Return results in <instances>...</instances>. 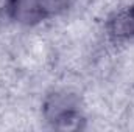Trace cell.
Wrapping results in <instances>:
<instances>
[{
	"label": "cell",
	"mask_w": 134,
	"mask_h": 132,
	"mask_svg": "<svg viewBox=\"0 0 134 132\" xmlns=\"http://www.w3.org/2000/svg\"><path fill=\"white\" fill-rule=\"evenodd\" d=\"M6 17L22 25H36L42 22V17L37 11L36 0H13Z\"/></svg>",
	"instance_id": "3"
},
{
	"label": "cell",
	"mask_w": 134,
	"mask_h": 132,
	"mask_svg": "<svg viewBox=\"0 0 134 132\" xmlns=\"http://www.w3.org/2000/svg\"><path fill=\"white\" fill-rule=\"evenodd\" d=\"M81 99L80 95L67 90V89H53L47 92V95L42 99L41 113L44 121L52 126L58 118L73 110H81Z\"/></svg>",
	"instance_id": "1"
},
{
	"label": "cell",
	"mask_w": 134,
	"mask_h": 132,
	"mask_svg": "<svg viewBox=\"0 0 134 132\" xmlns=\"http://www.w3.org/2000/svg\"><path fill=\"white\" fill-rule=\"evenodd\" d=\"M11 2L13 0H0V16H8Z\"/></svg>",
	"instance_id": "6"
},
{
	"label": "cell",
	"mask_w": 134,
	"mask_h": 132,
	"mask_svg": "<svg viewBox=\"0 0 134 132\" xmlns=\"http://www.w3.org/2000/svg\"><path fill=\"white\" fill-rule=\"evenodd\" d=\"M50 128L61 132L83 131L86 128V117L81 113V110H73V112H69L66 115H63L61 118H58Z\"/></svg>",
	"instance_id": "5"
},
{
	"label": "cell",
	"mask_w": 134,
	"mask_h": 132,
	"mask_svg": "<svg viewBox=\"0 0 134 132\" xmlns=\"http://www.w3.org/2000/svg\"><path fill=\"white\" fill-rule=\"evenodd\" d=\"M75 0H36L37 11L42 17V20L58 17L67 13L73 6Z\"/></svg>",
	"instance_id": "4"
},
{
	"label": "cell",
	"mask_w": 134,
	"mask_h": 132,
	"mask_svg": "<svg viewBox=\"0 0 134 132\" xmlns=\"http://www.w3.org/2000/svg\"><path fill=\"white\" fill-rule=\"evenodd\" d=\"M106 34L112 42L134 40V5L112 13L106 20Z\"/></svg>",
	"instance_id": "2"
}]
</instances>
